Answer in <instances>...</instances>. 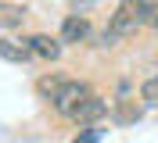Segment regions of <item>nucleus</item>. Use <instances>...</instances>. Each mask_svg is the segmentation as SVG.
<instances>
[{"instance_id": "obj_6", "label": "nucleus", "mask_w": 158, "mask_h": 143, "mask_svg": "<svg viewBox=\"0 0 158 143\" xmlns=\"http://www.w3.org/2000/svg\"><path fill=\"white\" fill-rule=\"evenodd\" d=\"M140 114H144V104H140L137 97H118L115 104H111V118H115L118 125H129V122H137Z\"/></svg>"}, {"instance_id": "obj_4", "label": "nucleus", "mask_w": 158, "mask_h": 143, "mask_svg": "<svg viewBox=\"0 0 158 143\" xmlns=\"http://www.w3.org/2000/svg\"><path fill=\"white\" fill-rule=\"evenodd\" d=\"M25 43H29L32 57H40V61H58V57H61V39H58V36H47V32H32Z\"/></svg>"}, {"instance_id": "obj_2", "label": "nucleus", "mask_w": 158, "mask_h": 143, "mask_svg": "<svg viewBox=\"0 0 158 143\" xmlns=\"http://www.w3.org/2000/svg\"><path fill=\"white\" fill-rule=\"evenodd\" d=\"M104 114H108V100H104L101 93H90L86 100L72 111V122H76V125H97Z\"/></svg>"}, {"instance_id": "obj_10", "label": "nucleus", "mask_w": 158, "mask_h": 143, "mask_svg": "<svg viewBox=\"0 0 158 143\" xmlns=\"http://www.w3.org/2000/svg\"><path fill=\"white\" fill-rule=\"evenodd\" d=\"M151 29L158 32V4H155V14H151Z\"/></svg>"}, {"instance_id": "obj_7", "label": "nucleus", "mask_w": 158, "mask_h": 143, "mask_svg": "<svg viewBox=\"0 0 158 143\" xmlns=\"http://www.w3.org/2000/svg\"><path fill=\"white\" fill-rule=\"evenodd\" d=\"M22 22H25V7L0 0V29H22Z\"/></svg>"}, {"instance_id": "obj_5", "label": "nucleus", "mask_w": 158, "mask_h": 143, "mask_svg": "<svg viewBox=\"0 0 158 143\" xmlns=\"http://www.w3.org/2000/svg\"><path fill=\"white\" fill-rule=\"evenodd\" d=\"M0 57L11 61V65H29V61H36L29 43L25 39H15V36H0Z\"/></svg>"}, {"instance_id": "obj_8", "label": "nucleus", "mask_w": 158, "mask_h": 143, "mask_svg": "<svg viewBox=\"0 0 158 143\" xmlns=\"http://www.w3.org/2000/svg\"><path fill=\"white\" fill-rule=\"evenodd\" d=\"M140 100L151 104V107H158V72L144 79V86H140Z\"/></svg>"}, {"instance_id": "obj_1", "label": "nucleus", "mask_w": 158, "mask_h": 143, "mask_svg": "<svg viewBox=\"0 0 158 143\" xmlns=\"http://www.w3.org/2000/svg\"><path fill=\"white\" fill-rule=\"evenodd\" d=\"M90 93H94V89H90V82H83V79H69V75H65V79H61V86L50 93L47 104L54 107L61 118H72V111H76V107L83 104Z\"/></svg>"}, {"instance_id": "obj_3", "label": "nucleus", "mask_w": 158, "mask_h": 143, "mask_svg": "<svg viewBox=\"0 0 158 143\" xmlns=\"http://www.w3.org/2000/svg\"><path fill=\"white\" fill-rule=\"evenodd\" d=\"M90 36H94V25H90V18H86V14H69V18H65V22H61V47H65V43H76V47H79V43H86V39Z\"/></svg>"}, {"instance_id": "obj_9", "label": "nucleus", "mask_w": 158, "mask_h": 143, "mask_svg": "<svg viewBox=\"0 0 158 143\" xmlns=\"http://www.w3.org/2000/svg\"><path fill=\"white\" fill-rule=\"evenodd\" d=\"M101 136H104V129H101V125H86V129H83V133H79L72 143H97Z\"/></svg>"}]
</instances>
